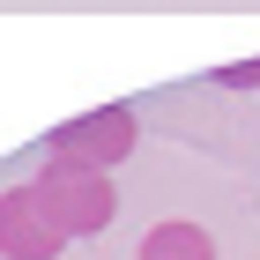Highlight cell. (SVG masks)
Masks as SVG:
<instances>
[{
    "label": "cell",
    "mask_w": 260,
    "mask_h": 260,
    "mask_svg": "<svg viewBox=\"0 0 260 260\" xmlns=\"http://www.w3.org/2000/svg\"><path fill=\"white\" fill-rule=\"evenodd\" d=\"M134 141H141L134 112L126 104H97V112H82V119L45 134V164H75V171H104L112 179V164L134 156Z\"/></svg>",
    "instance_id": "6da1fadb"
},
{
    "label": "cell",
    "mask_w": 260,
    "mask_h": 260,
    "mask_svg": "<svg viewBox=\"0 0 260 260\" xmlns=\"http://www.w3.org/2000/svg\"><path fill=\"white\" fill-rule=\"evenodd\" d=\"M38 201H45V216L60 223V238H89V231H104L119 216L112 179L104 171H75V164H45L38 171Z\"/></svg>",
    "instance_id": "7a4b0ae2"
},
{
    "label": "cell",
    "mask_w": 260,
    "mask_h": 260,
    "mask_svg": "<svg viewBox=\"0 0 260 260\" xmlns=\"http://www.w3.org/2000/svg\"><path fill=\"white\" fill-rule=\"evenodd\" d=\"M60 223L45 216L38 186H8L0 193V260H60Z\"/></svg>",
    "instance_id": "3957f363"
},
{
    "label": "cell",
    "mask_w": 260,
    "mask_h": 260,
    "mask_svg": "<svg viewBox=\"0 0 260 260\" xmlns=\"http://www.w3.org/2000/svg\"><path fill=\"white\" fill-rule=\"evenodd\" d=\"M134 260H216V238L201 231V223H149V238H141Z\"/></svg>",
    "instance_id": "277c9868"
},
{
    "label": "cell",
    "mask_w": 260,
    "mask_h": 260,
    "mask_svg": "<svg viewBox=\"0 0 260 260\" xmlns=\"http://www.w3.org/2000/svg\"><path fill=\"white\" fill-rule=\"evenodd\" d=\"M216 82H223V89H253V82H260V60H253V67H223Z\"/></svg>",
    "instance_id": "5b68a950"
}]
</instances>
